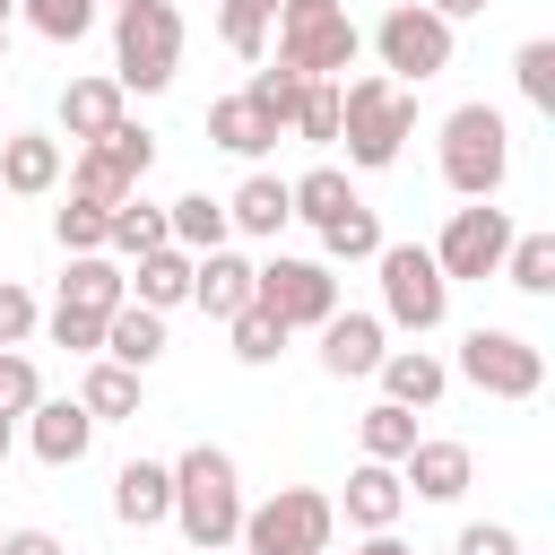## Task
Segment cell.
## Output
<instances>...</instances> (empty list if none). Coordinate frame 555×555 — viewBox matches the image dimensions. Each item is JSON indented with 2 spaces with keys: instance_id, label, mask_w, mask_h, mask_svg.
I'll return each instance as SVG.
<instances>
[{
  "instance_id": "1",
  "label": "cell",
  "mask_w": 555,
  "mask_h": 555,
  "mask_svg": "<svg viewBox=\"0 0 555 555\" xmlns=\"http://www.w3.org/2000/svg\"><path fill=\"white\" fill-rule=\"evenodd\" d=\"M408 139H416V87H399V78H382V69L338 78V147H347L356 173L399 165Z\"/></svg>"
},
{
  "instance_id": "2",
  "label": "cell",
  "mask_w": 555,
  "mask_h": 555,
  "mask_svg": "<svg viewBox=\"0 0 555 555\" xmlns=\"http://www.w3.org/2000/svg\"><path fill=\"white\" fill-rule=\"evenodd\" d=\"M173 529H182V546H234V529H243V468H234V451H217V442H191L182 460H173Z\"/></svg>"
},
{
  "instance_id": "3",
  "label": "cell",
  "mask_w": 555,
  "mask_h": 555,
  "mask_svg": "<svg viewBox=\"0 0 555 555\" xmlns=\"http://www.w3.org/2000/svg\"><path fill=\"white\" fill-rule=\"evenodd\" d=\"M442 182H451V199H503V182H512V121L494 104H451L442 113Z\"/></svg>"
},
{
  "instance_id": "4",
  "label": "cell",
  "mask_w": 555,
  "mask_h": 555,
  "mask_svg": "<svg viewBox=\"0 0 555 555\" xmlns=\"http://www.w3.org/2000/svg\"><path fill=\"white\" fill-rule=\"evenodd\" d=\"M182 69V9L173 0H121L113 9V78L121 95H165Z\"/></svg>"
},
{
  "instance_id": "5",
  "label": "cell",
  "mask_w": 555,
  "mask_h": 555,
  "mask_svg": "<svg viewBox=\"0 0 555 555\" xmlns=\"http://www.w3.org/2000/svg\"><path fill=\"white\" fill-rule=\"evenodd\" d=\"M269 35H278V61L304 78H347L364 61V26L347 17V0H278Z\"/></svg>"
},
{
  "instance_id": "6",
  "label": "cell",
  "mask_w": 555,
  "mask_h": 555,
  "mask_svg": "<svg viewBox=\"0 0 555 555\" xmlns=\"http://www.w3.org/2000/svg\"><path fill=\"white\" fill-rule=\"evenodd\" d=\"M330 538H338V503L321 486H278L243 503V529H234L243 555H330Z\"/></svg>"
},
{
  "instance_id": "7",
  "label": "cell",
  "mask_w": 555,
  "mask_h": 555,
  "mask_svg": "<svg viewBox=\"0 0 555 555\" xmlns=\"http://www.w3.org/2000/svg\"><path fill=\"white\" fill-rule=\"evenodd\" d=\"M373 278H382V321L408 330V338H434L451 321V278L434 269L425 243H382L373 251Z\"/></svg>"
},
{
  "instance_id": "8",
  "label": "cell",
  "mask_w": 555,
  "mask_h": 555,
  "mask_svg": "<svg viewBox=\"0 0 555 555\" xmlns=\"http://www.w3.org/2000/svg\"><path fill=\"white\" fill-rule=\"evenodd\" d=\"M451 373H460L468 390H486V399H538V390H546V347L520 338V330H503V321H477V330L460 338Z\"/></svg>"
},
{
  "instance_id": "9",
  "label": "cell",
  "mask_w": 555,
  "mask_h": 555,
  "mask_svg": "<svg viewBox=\"0 0 555 555\" xmlns=\"http://www.w3.org/2000/svg\"><path fill=\"white\" fill-rule=\"evenodd\" d=\"M364 43H373L382 78H399V87H425V78H442V69H451V43H460V26H451V17H434L425 0H399V9H382V26H373Z\"/></svg>"
},
{
  "instance_id": "10",
  "label": "cell",
  "mask_w": 555,
  "mask_h": 555,
  "mask_svg": "<svg viewBox=\"0 0 555 555\" xmlns=\"http://www.w3.org/2000/svg\"><path fill=\"white\" fill-rule=\"evenodd\" d=\"M512 208H494V199H468V208H451L442 217V234L425 243L434 251V269L451 278V286H486L494 269H503V251H512Z\"/></svg>"
},
{
  "instance_id": "11",
  "label": "cell",
  "mask_w": 555,
  "mask_h": 555,
  "mask_svg": "<svg viewBox=\"0 0 555 555\" xmlns=\"http://www.w3.org/2000/svg\"><path fill=\"white\" fill-rule=\"evenodd\" d=\"M251 304L278 312L286 330H321L338 312V269L304 260V251H269V260H251Z\"/></svg>"
},
{
  "instance_id": "12",
  "label": "cell",
  "mask_w": 555,
  "mask_h": 555,
  "mask_svg": "<svg viewBox=\"0 0 555 555\" xmlns=\"http://www.w3.org/2000/svg\"><path fill=\"white\" fill-rule=\"evenodd\" d=\"M399 486H408L416 503H460V494L477 486V451L451 442V434H416L408 460H399Z\"/></svg>"
},
{
  "instance_id": "13",
  "label": "cell",
  "mask_w": 555,
  "mask_h": 555,
  "mask_svg": "<svg viewBox=\"0 0 555 555\" xmlns=\"http://www.w3.org/2000/svg\"><path fill=\"white\" fill-rule=\"evenodd\" d=\"M312 338H321V373H330V382H373V364H382V347H390V321L338 304Z\"/></svg>"
},
{
  "instance_id": "14",
  "label": "cell",
  "mask_w": 555,
  "mask_h": 555,
  "mask_svg": "<svg viewBox=\"0 0 555 555\" xmlns=\"http://www.w3.org/2000/svg\"><path fill=\"white\" fill-rule=\"evenodd\" d=\"M17 425H26V451H35L43 468H78V460L95 451V416H87L78 399H35Z\"/></svg>"
},
{
  "instance_id": "15",
  "label": "cell",
  "mask_w": 555,
  "mask_h": 555,
  "mask_svg": "<svg viewBox=\"0 0 555 555\" xmlns=\"http://www.w3.org/2000/svg\"><path fill=\"white\" fill-rule=\"evenodd\" d=\"M61 165H69V147L52 130H9L0 139V199H52Z\"/></svg>"
},
{
  "instance_id": "16",
  "label": "cell",
  "mask_w": 555,
  "mask_h": 555,
  "mask_svg": "<svg viewBox=\"0 0 555 555\" xmlns=\"http://www.w3.org/2000/svg\"><path fill=\"white\" fill-rule=\"evenodd\" d=\"M113 520L121 529H165L173 520V460H121L113 468Z\"/></svg>"
},
{
  "instance_id": "17",
  "label": "cell",
  "mask_w": 555,
  "mask_h": 555,
  "mask_svg": "<svg viewBox=\"0 0 555 555\" xmlns=\"http://www.w3.org/2000/svg\"><path fill=\"white\" fill-rule=\"evenodd\" d=\"M121 113H130L121 78H113V69H104V78L87 69V78H69V87H61V130H52V139H61V147H87V139H104Z\"/></svg>"
},
{
  "instance_id": "18",
  "label": "cell",
  "mask_w": 555,
  "mask_h": 555,
  "mask_svg": "<svg viewBox=\"0 0 555 555\" xmlns=\"http://www.w3.org/2000/svg\"><path fill=\"white\" fill-rule=\"evenodd\" d=\"M225 225L234 234H251V243H278L286 225H295V199H286V173H269V165H251L234 191H225Z\"/></svg>"
},
{
  "instance_id": "19",
  "label": "cell",
  "mask_w": 555,
  "mask_h": 555,
  "mask_svg": "<svg viewBox=\"0 0 555 555\" xmlns=\"http://www.w3.org/2000/svg\"><path fill=\"white\" fill-rule=\"evenodd\" d=\"M330 503H338V520H347V529H399L408 486H399V468H390V460H356V468H347V494H330Z\"/></svg>"
},
{
  "instance_id": "20",
  "label": "cell",
  "mask_w": 555,
  "mask_h": 555,
  "mask_svg": "<svg viewBox=\"0 0 555 555\" xmlns=\"http://www.w3.org/2000/svg\"><path fill=\"white\" fill-rule=\"evenodd\" d=\"M373 382H382V399H399V408H416V416H425V408L451 390V364H442L434 347H382Z\"/></svg>"
},
{
  "instance_id": "21",
  "label": "cell",
  "mask_w": 555,
  "mask_h": 555,
  "mask_svg": "<svg viewBox=\"0 0 555 555\" xmlns=\"http://www.w3.org/2000/svg\"><path fill=\"white\" fill-rule=\"evenodd\" d=\"M191 304H199L208 321H234V312L251 304V260H243L234 243L199 251V260H191Z\"/></svg>"
},
{
  "instance_id": "22",
  "label": "cell",
  "mask_w": 555,
  "mask_h": 555,
  "mask_svg": "<svg viewBox=\"0 0 555 555\" xmlns=\"http://www.w3.org/2000/svg\"><path fill=\"white\" fill-rule=\"evenodd\" d=\"M139 382H147V373H130V364H113V356H87V373H78V408H87L95 425H139V408H147Z\"/></svg>"
},
{
  "instance_id": "23",
  "label": "cell",
  "mask_w": 555,
  "mask_h": 555,
  "mask_svg": "<svg viewBox=\"0 0 555 555\" xmlns=\"http://www.w3.org/2000/svg\"><path fill=\"white\" fill-rule=\"evenodd\" d=\"M165 312H147V304H113L104 312V347L95 356H113V364H130V373H147V364H165Z\"/></svg>"
},
{
  "instance_id": "24",
  "label": "cell",
  "mask_w": 555,
  "mask_h": 555,
  "mask_svg": "<svg viewBox=\"0 0 555 555\" xmlns=\"http://www.w3.org/2000/svg\"><path fill=\"white\" fill-rule=\"evenodd\" d=\"M121 269H130V304H147V312L191 304V251H182V243H156V251L121 260Z\"/></svg>"
},
{
  "instance_id": "25",
  "label": "cell",
  "mask_w": 555,
  "mask_h": 555,
  "mask_svg": "<svg viewBox=\"0 0 555 555\" xmlns=\"http://www.w3.org/2000/svg\"><path fill=\"white\" fill-rule=\"evenodd\" d=\"M52 304L113 312V304H130V269H121L113 251H69V269H61V295H52Z\"/></svg>"
},
{
  "instance_id": "26",
  "label": "cell",
  "mask_w": 555,
  "mask_h": 555,
  "mask_svg": "<svg viewBox=\"0 0 555 555\" xmlns=\"http://www.w3.org/2000/svg\"><path fill=\"white\" fill-rule=\"evenodd\" d=\"M278 139H286V130H269V121L251 113V95H243V87L208 104V147H225V156H243V165H260V156H269Z\"/></svg>"
},
{
  "instance_id": "27",
  "label": "cell",
  "mask_w": 555,
  "mask_h": 555,
  "mask_svg": "<svg viewBox=\"0 0 555 555\" xmlns=\"http://www.w3.org/2000/svg\"><path fill=\"white\" fill-rule=\"evenodd\" d=\"M286 199H295V217L321 234V225H338V217H347L364 191L347 182V165H312V173H295V182H286Z\"/></svg>"
},
{
  "instance_id": "28",
  "label": "cell",
  "mask_w": 555,
  "mask_h": 555,
  "mask_svg": "<svg viewBox=\"0 0 555 555\" xmlns=\"http://www.w3.org/2000/svg\"><path fill=\"white\" fill-rule=\"evenodd\" d=\"M165 243H182L191 260H199V251H217V243H234V225H225V199H208V191H182V199H165Z\"/></svg>"
},
{
  "instance_id": "29",
  "label": "cell",
  "mask_w": 555,
  "mask_h": 555,
  "mask_svg": "<svg viewBox=\"0 0 555 555\" xmlns=\"http://www.w3.org/2000/svg\"><path fill=\"white\" fill-rule=\"evenodd\" d=\"M156 243H165V208H156L147 191H130V199L104 217V251H113V260H139V251H156Z\"/></svg>"
},
{
  "instance_id": "30",
  "label": "cell",
  "mask_w": 555,
  "mask_h": 555,
  "mask_svg": "<svg viewBox=\"0 0 555 555\" xmlns=\"http://www.w3.org/2000/svg\"><path fill=\"white\" fill-rule=\"evenodd\" d=\"M408 442H416V408H399V399H373L364 416H356V451L364 460H408Z\"/></svg>"
},
{
  "instance_id": "31",
  "label": "cell",
  "mask_w": 555,
  "mask_h": 555,
  "mask_svg": "<svg viewBox=\"0 0 555 555\" xmlns=\"http://www.w3.org/2000/svg\"><path fill=\"white\" fill-rule=\"evenodd\" d=\"M61 182H69L78 199H95V208H121V199L139 191V182H130V173H121V165H113L104 147H69V165H61Z\"/></svg>"
},
{
  "instance_id": "32",
  "label": "cell",
  "mask_w": 555,
  "mask_h": 555,
  "mask_svg": "<svg viewBox=\"0 0 555 555\" xmlns=\"http://www.w3.org/2000/svg\"><path fill=\"white\" fill-rule=\"evenodd\" d=\"M17 17H26L43 43H87L95 17H104V0H17Z\"/></svg>"
},
{
  "instance_id": "33",
  "label": "cell",
  "mask_w": 555,
  "mask_h": 555,
  "mask_svg": "<svg viewBox=\"0 0 555 555\" xmlns=\"http://www.w3.org/2000/svg\"><path fill=\"white\" fill-rule=\"evenodd\" d=\"M269 17H278V0H217V43L234 61H260L269 52Z\"/></svg>"
},
{
  "instance_id": "34",
  "label": "cell",
  "mask_w": 555,
  "mask_h": 555,
  "mask_svg": "<svg viewBox=\"0 0 555 555\" xmlns=\"http://www.w3.org/2000/svg\"><path fill=\"white\" fill-rule=\"evenodd\" d=\"M243 95H251V113H260L269 130H286V121H295V104H304V69L269 61V69H251V78H243Z\"/></svg>"
},
{
  "instance_id": "35",
  "label": "cell",
  "mask_w": 555,
  "mask_h": 555,
  "mask_svg": "<svg viewBox=\"0 0 555 555\" xmlns=\"http://www.w3.org/2000/svg\"><path fill=\"white\" fill-rule=\"evenodd\" d=\"M494 278H512L520 295H555V234H546V225H538V234H512V251H503Z\"/></svg>"
},
{
  "instance_id": "36",
  "label": "cell",
  "mask_w": 555,
  "mask_h": 555,
  "mask_svg": "<svg viewBox=\"0 0 555 555\" xmlns=\"http://www.w3.org/2000/svg\"><path fill=\"white\" fill-rule=\"evenodd\" d=\"M225 338H234V364H278L295 330H286L278 312H260V304H243V312L225 321Z\"/></svg>"
},
{
  "instance_id": "37",
  "label": "cell",
  "mask_w": 555,
  "mask_h": 555,
  "mask_svg": "<svg viewBox=\"0 0 555 555\" xmlns=\"http://www.w3.org/2000/svg\"><path fill=\"white\" fill-rule=\"evenodd\" d=\"M390 234H382V217H373V199H356L338 225H321V260H373Z\"/></svg>"
},
{
  "instance_id": "38",
  "label": "cell",
  "mask_w": 555,
  "mask_h": 555,
  "mask_svg": "<svg viewBox=\"0 0 555 555\" xmlns=\"http://www.w3.org/2000/svg\"><path fill=\"white\" fill-rule=\"evenodd\" d=\"M512 87H520L529 113H555V43H546V35H529V43L512 52Z\"/></svg>"
},
{
  "instance_id": "39",
  "label": "cell",
  "mask_w": 555,
  "mask_h": 555,
  "mask_svg": "<svg viewBox=\"0 0 555 555\" xmlns=\"http://www.w3.org/2000/svg\"><path fill=\"white\" fill-rule=\"evenodd\" d=\"M286 139H312V147H338V78H304V104L286 121Z\"/></svg>"
},
{
  "instance_id": "40",
  "label": "cell",
  "mask_w": 555,
  "mask_h": 555,
  "mask_svg": "<svg viewBox=\"0 0 555 555\" xmlns=\"http://www.w3.org/2000/svg\"><path fill=\"white\" fill-rule=\"evenodd\" d=\"M87 147H104V156H113L130 182H147V165H156V130H147V121H130V113H121L104 139H87Z\"/></svg>"
},
{
  "instance_id": "41",
  "label": "cell",
  "mask_w": 555,
  "mask_h": 555,
  "mask_svg": "<svg viewBox=\"0 0 555 555\" xmlns=\"http://www.w3.org/2000/svg\"><path fill=\"white\" fill-rule=\"evenodd\" d=\"M104 217H113V208H95V199L69 191V199L52 208V243H61V251H104Z\"/></svg>"
},
{
  "instance_id": "42",
  "label": "cell",
  "mask_w": 555,
  "mask_h": 555,
  "mask_svg": "<svg viewBox=\"0 0 555 555\" xmlns=\"http://www.w3.org/2000/svg\"><path fill=\"white\" fill-rule=\"evenodd\" d=\"M43 399V364L26 347H0V416H26Z\"/></svg>"
},
{
  "instance_id": "43",
  "label": "cell",
  "mask_w": 555,
  "mask_h": 555,
  "mask_svg": "<svg viewBox=\"0 0 555 555\" xmlns=\"http://www.w3.org/2000/svg\"><path fill=\"white\" fill-rule=\"evenodd\" d=\"M43 338H52V347H69V356H95V347H104V312L52 304V312H43Z\"/></svg>"
},
{
  "instance_id": "44",
  "label": "cell",
  "mask_w": 555,
  "mask_h": 555,
  "mask_svg": "<svg viewBox=\"0 0 555 555\" xmlns=\"http://www.w3.org/2000/svg\"><path fill=\"white\" fill-rule=\"evenodd\" d=\"M35 330H43V304H35L17 278H0V347H26Z\"/></svg>"
},
{
  "instance_id": "45",
  "label": "cell",
  "mask_w": 555,
  "mask_h": 555,
  "mask_svg": "<svg viewBox=\"0 0 555 555\" xmlns=\"http://www.w3.org/2000/svg\"><path fill=\"white\" fill-rule=\"evenodd\" d=\"M451 555H520V529H512V520H468V529L451 538Z\"/></svg>"
},
{
  "instance_id": "46",
  "label": "cell",
  "mask_w": 555,
  "mask_h": 555,
  "mask_svg": "<svg viewBox=\"0 0 555 555\" xmlns=\"http://www.w3.org/2000/svg\"><path fill=\"white\" fill-rule=\"evenodd\" d=\"M0 555H69L52 529H0Z\"/></svg>"
},
{
  "instance_id": "47",
  "label": "cell",
  "mask_w": 555,
  "mask_h": 555,
  "mask_svg": "<svg viewBox=\"0 0 555 555\" xmlns=\"http://www.w3.org/2000/svg\"><path fill=\"white\" fill-rule=\"evenodd\" d=\"M347 555H416V546H408L399 529H356V546H347Z\"/></svg>"
},
{
  "instance_id": "48",
  "label": "cell",
  "mask_w": 555,
  "mask_h": 555,
  "mask_svg": "<svg viewBox=\"0 0 555 555\" xmlns=\"http://www.w3.org/2000/svg\"><path fill=\"white\" fill-rule=\"evenodd\" d=\"M425 9H434V17H451V26H460V17H486V9H494V0H425Z\"/></svg>"
},
{
  "instance_id": "49",
  "label": "cell",
  "mask_w": 555,
  "mask_h": 555,
  "mask_svg": "<svg viewBox=\"0 0 555 555\" xmlns=\"http://www.w3.org/2000/svg\"><path fill=\"white\" fill-rule=\"evenodd\" d=\"M9 451H17V416H0V468H9Z\"/></svg>"
},
{
  "instance_id": "50",
  "label": "cell",
  "mask_w": 555,
  "mask_h": 555,
  "mask_svg": "<svg viewBox=\"0 0 555 555\" xmlns=\"http://www.w3.org/2000/svg\"><path fill=\"white\" fill-rule=\"evenodd\" d=\"M9 17H17V0H0V35H9Z\"/></svg>"
},
{
  "instance_id": "51",
  "label": "cell",
  "mask_w": 555,
  "mask_h": 555,
  "mask_svg": "<svg viewBox=\"0 0 555 555\" xmlns=\"http://www.w3.org/2000/svg\"><path fill=\"white\" fill-rule=\"evenodd\" d=\"M182 555H217V546H182Z\"/></svg>"
},
{
  "instance_id": "52",
  "label": "cell",
  "mask_w": 555,
  "mask_h": 555,
  "mask_svg": "<svg viewBox=\"0 0 555 555\" xmlns=\"http://www.w3.org/2000/svg\"><path fill=\"white\" fill-rule=\"evenodd\" d=\"M0 52H9V35H0Z\"/></svg>"
},
{
  "instance_id": "53",
  "label": "cell",
  "mask_w": 555,
  "mask_h": 555,
  "mask_svg": "<svg viewBox=\"0 0 555 555\" xmlns=\"http://www.w3.org/2000/svg\"><path fill=\"white\" fill-rule=\"evenodd\" d=\"M113 9H121V0H113Z\"/></svg>"
},
{
  "instance_id": "54",
  "label": "cell",
  "mask_w": 555,
  "mask_h": 555,
  "mask_svg": "<svg viewBox=\"0 0 555 555\" xmlns=\"http://www.w3.org/2000/svg\"><path fill=\"white\" fill-rule=\"evenodd\" d=\"M520 555H529V546H520Z\"/></svg>"
}]
</instances>
